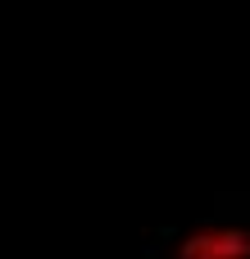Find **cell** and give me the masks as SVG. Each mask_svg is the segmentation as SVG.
<instances>
[{
	"label": "cell",
	"instance_id": "cell-1",
	"mask_svg": "<svg viewBox=\"0 0 250 259\" xmlns=\"http://www.w3.org/2000/svg\"><path fill=\"white\" fill-rule=\"evenodd\" d=\"M178 259H250V232L246 228H205L182 241Z\"/></svg>",
	"mask_w": 250,
	"mask_h": 259
}]
</instances>
